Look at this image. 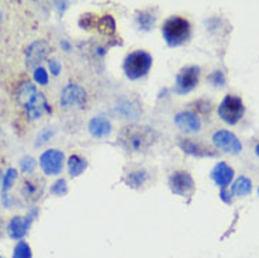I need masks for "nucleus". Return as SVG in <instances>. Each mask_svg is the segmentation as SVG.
<instances>
[{"instance_id": "obj_1", "label": "nucleus", "mask_w": 259, "mask_h": 258, "mask_svg": "<svg viewBox=\"0 0 259 258\" xmlns=\"http://www.w3.org/2000/svg\"><path fill=\"white\" fill-rule=\"evenodd\" d=\"M159 138V133L146 126L130 124L120 130L117 143L128 153H145Z\"/></svg>"}, {"instance_id": "obj_2", "label": "nucleus", "mask_w": 259, "mask_h": 258, "mask_svg": "<svg viewBox=\"0 0 259 258\" xmlns=\"http://www.w3.org/2000/svg\"><path fill=\"white\" fill-rule=\"evenodd\" d=\"M190 23L179 16L169 17L162 26V35L169 47H179L190 38Z\"/></svg>"}, {"instance_id": "obj_3", "label": "nucleus", "mask_w": 259, "mask_h": 258, "mask_svg": "<svg viewBox=\"0 0 259 258\" xmlns=\"http://www.w3.org/2000/svg\"><path fill=\"white\" fill-rule=\"evenodd\" d=\"M151 66H152V57L143 50L130 52L125 57L124 64H123L125 76L130 81H137L145 76L146 73L149 72Z\"/></svg>"}, {"instance_id": "obj_4", "label": "nucleus", "mask_w": 259, "mask_h": 258, "mask_svg": "<svg viewBox=\"0 0 259 258\" xmlns=\"http://www.w3.org/2000/svg\"><path fill=\"white\" fill-rule=\"evenodd\" d=\"M244 113H245V106L242 103V99L234 95H227L218 106L220 119L231 126L238 123L244 117Z\"/></svg>"}, {"instance_id": "obj_5", "label": "nucleus", "mask_w": 259, "mask_h": 258, "mask_svg": "<svg viewBox=\"0 0 259 258\" xmlns=\"http://www.w3.org/2000/svg\"><path fill=\"white\" fill-rule=\"evenodd\" d=\"M200 78V68L199 66H185L176 75L175 81V93L177 95H186L192 92L199 83Z\"/></svg>"}, {"instance_id": "obj_6", "label": "nucleus", "mask_w": 259, "mask_h": 258, "mask_svg": "<svg viewBox=\"0 0 259 258\" xmlns=\"http://www.w3.org/2000/svg\"><path fill=\"white\" fill-rule=\"evenodd\" d=\"M87 102V95L82 86L69 83L61 93V107L63 109H81Z\"/></svg>"}, {"instance_id": "obj_7", "label": "nucleus", "mask_w": 259, "mask_h": 258, "mask_svg": "<svg viewBox=\"0 0 259 258\" xmlns=\"http://www.w3.org/2000/svg\"><path fill=\"white\" fill-rule=\"evenodd\" d=\"M169 188L171 191L179 196H192L196 191V185L192 175L187 171H176L169 178Z\"/></svg>"}, {"instance_id": "obj_8", "label": "nucleus", "mask_w": 259, "mask_h": 258, "mask_svg": "<svg viewBox=\"0 0 259 258\" xmlns=\"http://www.w3.org/2000/svg\"><path fill=\"white\" fill-rule=\"evenodd\" d=\"M211 140H213L214 147L226 154L238 155L242 151V144L238 140V137L228 130H218L213 134Z\"/></svg>"}, {"instance_id": "obj_9", "label": "nucleus", "mask_w": 259, "mask_h": 258, "mask_svg": "<svg viewBox=\"0 0 259 258\" xmlns=\"http://www.w3.org/2000/svg\"><path fill=\"white\" fill-rule=\"evenodd\" d=\"M65 155L61 150L51 148L44 151L40 157V165L45 175H58L62 172Z\"/></svg>"}, {"instance_id": "obj_10", "label": "nucleus", "mask_w": 259, "mask_h": 258, "mask_svg": "<svg viewBox=\"0 0 259 258\" xmlns=\"http://www.w3.org/2000/svg\"><path fill=\"white\" fill-rule=\"evenodd\" d=\"M51 51L47 41H34L26 51V65L29 69H37L42 61L47 60Z\"/></svg>"}, {"instance_id": "obj_11", "label": "nucleus", "mask_w": 259, "mask_h": 258, "mask_svg": "<svg viewBox=\"0 0 259 258\" xmlns=\"http://www.w3.org/2000/svg\"><path fill=\"white\" fill-rule=\"evenodd\" d=\"M26 107V113L30 120H38L41 119L44 114H50L52 112L51 106L48 103L47 97L44 96V93H35L31 97V100L24 106Z\"/></svg>"}, {"instance_id": "obj_12", "label": "nucleus", "mask_w": 259, "mask_h": 258, "mask_svg": "<svg viewBox=\"0 0 259 258\" xmlns=\"http://www.w3.org/2000/svg\"><path fill=\"white\" fill-rule=\"evenodd\" d=\"M177 145L182 148V151H185L186 154L193 155V157H200V158H211V157H216L217 153L213 151L210 147L207 145L201 144V143H197L193 141L190 138H180Z\"/></svg>"}, {"instance_id": "obj_13", "label": "nucleus", "mask_w": 259, "mask_h": 258, "mask_svg": "<svg viewBox=\"0 0 259 258\" xmlns=\"http://www.w3.org/2000/svg\"><path fill=\"white\" fill-rule=\"evenodd\" d=\"M175 124L185 133H199L201 129V120L193 112H180L175 116Z\"/></svg>"}, {"instance_id": "obj_14", "label": "nucleus", "mask_w": 259, "mask_h": 258, "mask_svg": "<svg viewBox=\"0 0 259 258\" xmlns=\"http://www.w3.org/2000/svg\"><path fill=\"white\" fill-rule=\"evenodd\" d=\"M210 176L221 189H226L234 178V169L226 162H218L217 165L211 169Z\"/></svg>"}, {"instance_id": "obj_15", "label": "nucleus", "mask_w": 259, "mask_h": 258, "mask_svg": "<svg viewBox=\"0 0 259 258\" xmlns=\"http://www.w3.org/2000/svg\"><path fill=\"white\" fill-rule=\"evenodd\" d=\"M31 225V220L29 217L23 216H16L13 217L7 226V231H9V236L14 240H20L26 234H27V230L30 228Z\"/></svg>"}, {"instance_id": "obj_16", "label": "nucleus", "mask_w": 259, "mask_h": 258, "mask_svg": "<svg viewBox=\"0 0 259 258\" xmlns=\"http://www.w3.org/2000/svg\"><path fill=\"white\" fill-rule=\"evenodd\" d=\"M87 129H89L90 134L96 137V138H106V137L112 134V123L103 116L93 117L89 122Z\"/></svg>"}, {"instance_id": "obj_17", "label": "nucleus", "mask_w": 259, "mask_h": 258, "mask_svg": "<svg viewBox=\"0 0 259 258\" xmlns=\"http://www.w3.org/2000/svg\"><path fill=\"white\" fill-rule=\"evenodd\" d=\"M35 93H37V88L34 86V83H31L30 81H26L19 86V89L16 92V99H17L19 103L26 106L31 100V97Z\"/></svg>"}, {"instance_id": "obj_18", "label": "nucleus", "mask_w": 259, "mask_h": 258, "mask_svg": "<svg viewBox=\"0 0 259 258\" xmlns=\"http://www.w3.org/2000/svg\"><path fill=\"white\" fill-rule=\"evenodd\" d=\"M252 192V182L248 176L241 175L231 186V194L237 196H247Z\"/></svg>"}, {"instance_id": "obj_19", "label": "nucleus", "mask_w": 259, "mask_h": 258, "mask_svg": "<svg viewBox=\"0 0 259 258\" xmlns=\"http://www.w3.org/2000/svg\"><path fill=\"white\" fill-rule=\"evenodd\" d=\"M87 168V161L81 155H71L68 160V169L72 176H79Z\"/></svg>"}, {"instance_id": "obj_20", "label": "nucleus", "mask_w": 259, "mask_h": 258, "mask_svg": "<svg viewBox=\"0 0 259 258\" xmlns=\"http://www.w3.org/2000/svg\"><path fill=\"white\" fill-rule=\"evenodd\" d=\"M42 181L41 179H35V181H27L24 184V196L27 199L35 200L38 199L42 192Z\"/></svg>"}, {"instance_id": "obj_21", "label": "nucleus", "mask_w": 259, "mask_h": 258, "mask_svg": "<svg viewBox=\"0 0 259 258\" xmlns=\"http://www.w3.org/2000/svg\"><path fill=\"white\" fill-rule=\"evenodd\" d=\"M96 27L99 29V30L102 31L103 34H107V35H112L115 32V21L112 16H103L102 19H99L97 20V24H96Z\"/></svg>"}, {"instance_id": "obj_22", "label": "nucleus", "mask_w": 259, "mask_h": 258, "mask_svg": "<svg viewBox=\"0 0 259 258\" xmlns=\"http://www.w3.org/2000/svg\"><path fill=\"white\" fill-rule=\"evenodd\" d=\"M148 179V174L145 171H134L127 175V184L131 188H141Z\"/></svg>"}, {"instance_id": "obj_23", "label": "nucleus", "mask_w": 259, "mask_h": 258, "mask_svg": "<svg viewBox=\"0 0 259 258\" xmlns=\"http://www.w3.org/2000/svg\"><path fill=\"white\" fill-rule=\"evenodd\" d=\"M17 179V171L14 168H9L6 171V175L3 176V182H1V191H3V199L7 197V192L14 184V181Z\"/></svg>"}, {"instance_id": "obj_24", "label": "nucleus", "mask_w": 259, "mask_h": 258, "mask_svg": "<svg viewBox=\"0 0 259 258\" xmlns=\"http://www.w3.org/2000/svg\"><path fill=\"white\" fill-rule=\"evenodd\" d=\"M13 258H31V248L29 246V243L19 241L17 246L14 247Z\"/></svg>"}, {"instance_id": "obj_25", "label": "nucleus", "mask_w": 259, "mask_h": 258, "mask_svg": "<svg viewBox=\"0 0 259 258\" xmlns=\"http://www.w3.org/2000/svg\"><path fill=\"white\" fill-rule=\"evenodd\" d=\"M155 23V17L149 13H140L138 14V24H140V29L143 30H149Z\"/></svg>"}, {"instance_id": "obj_26", "label": "nucleus", "mask_w": 259, "mask_h": 258, "mask_svg": "<svg viewBox=\"0 0 259 258\" xmlns=\"http://www.w3.org/2000/svg\"><path fill=\"white\" fill-rule=\"evenodd\" d=\"M35 166H37V162H35V160L32 157H30V155H26V157L21 158L20 168L24 174H32L34 169H35Z\"/></svg>"}, {"instance_id": "obj_27", "label": "nucleus", "mask_w": 259, "mask_h": 258, "mask_svg": "<svg viewBox=\"0 0 259 258\" xmlns=\"http://www.w3.org/2000/svg\"><path fill=\"white\" fill-rule=\"evenodd\" d=\"M68 192V185L65 179H58L54 185L51 186V194L55 196H63Z\"/></svg>"}, {"instance_id": "obj_28", "label": "nucleus", "mask_w": 259, "mask_h": 258, "mask_svg": "<svg viewBox=\"0 0 259 258\" xmlns=\"http://www.w3.org/2000/svg\"><path fill=\"white\" fill-rule=\"evenodd\" d=\"M34 81L40 85H47L48 83V72L42 66H38L37 69H34Z\"/></svg>"}, {"instance_id": "obj_29", "label": "nucleus", "mask_w": 259, "mask_h": 258, "mask_svg": "<svg viewBox=\"0 0 259 258\" xmlns=\"http://www.w3.org/2000/svg\"><path fill=\"white\" fill-rule=\"evenodd\" d=\"M208 81L214 86H220V88H223L226 85V79H224V75L221 73V71H214L208 76Z\"/></svg>"}, {"instance_id": "obj_30", "label": "nucleus", "mask_w": 259, "mask_h": 258, "mask_svg": "<svg viewBox=\"0 0 259 258\" xmlns=\"http://www.w3.org/2000/svg\"><path fill=\"white\" fill-rule=\"evenodd\" d=\"M48 65H50V71H51L52 75H59V72H61V62L58 61V60H55V58H52V60H50L48 61Z\"/></svg>"}, {"instance_id": "obj_31", "label": "nucleus", "mask_w": 259, "mask_h": 258, "mask_svg": "<svg viewBox=\"0 0 259 258\" xmlns=\"http://www.w3.org/2000/svg\"><path fill=\"white\" fill-rule=\"evenodd\" d=\"M220 199H221L223 202H226V203H232V194L228 192L227 188H226V189H221V191H220Z\"/></svg>"}, {"instance_id": "obj_32", "label": "nucleus", "mask_w": 259, "mask_h": 258, "mask_svg": "<svg viewBox=\"0 0 259 258\" xmlns=\"http://www.w3.org/2000/svg\"><path fill=\"white\" fill-rule=\"evenodd\" d=\"M51 135H52L51 130H50V129H45V130H42L41 134L38 135V140L41 138V140H42L41 144H42V143H47V141H48V138H50ZM41 144H40V145H41Z\"/></svg>"}, {"instance_id": "obj_33", "label": "nucleus", "mask_w": 259, "mask_h": 258, "mask_svg": "<svg viewBox=\"0 0 259 258\" xmlns=\"http://www.w3.org/2000/svg\"><path fill=\"white\" fill-rule=\"evenodd\" d=\"M255 153H257V155L259 157V144L257 145V147H255Z\"/></svg>"}, {"instance_id": "obj_34", "label": "nucleus", "mask_w": 259, "mask_h": 258, "mask_svg": "<svg viewBox=\"0 0 259 258\" xmlns=\"http://www.w3.org/2000/svg\"><path fill=\"white\" fill-rule=\"evenodd\" d=\"M1 176H3V174H1V169H0V185H1V182H3V181H1Z\"/></svg>"}, {"instance_id": "obj_35", "label": "nucleus", "mask_w": 259, "mask_h": 258, "mask_svg": "<svg viewBox=\"0 0 259 258\" xmlns=\"http://www.w3.org/2000/svg\"><path fill=\"white\" fill-rule=\"evenodd\" d=\"M258 194H259V188H258Z\"/></svg>"}, {"instance_id": "obj_36", "label": "nucleus", "mask_w": 259, "mask_h": 258, "mask_svg": "<svg viewBox=\"0 0 259 258\" xmlns=\"http://www.w3.org/2000/svg\"><path fill=\"white\" fill-rule=\"evenodd\" d=\"M0 258H3V257H0Z\"/></svg>"}]
</instances>
